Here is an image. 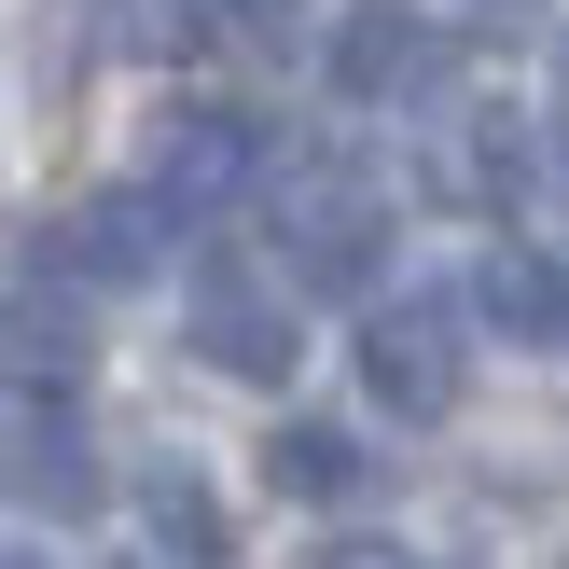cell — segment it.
<instances>
[{"label":"cell","instance_id":"obj_1","mask_svg":"<svg viewBox=\"0 0 569 569\" xmlns=\"http://www.w3.org/2000/svg\"><path fill=\"white\" fill-rule=\"evenodd\" d=\"M264 209H278V250H292V292H361L389 250V194L348 153H292L264 181Z\"/></svg>","mask_w":569,"mask_h":569},{"label":"cell","instance_id":"obj_2","mask_svg":"<svg viewBox=\"0 0 569 569\" xmlns=\"http://www.w3.org/2000/svg\"><path fill=\"white\" fill-rule=\"evenodd\" d=\"M459 361H472V333H459L445 292H403V306L361 320V389H376L389 417H445L459 403Z\"/></svg>","mask_w":569,"mask_h":569},{"label":"cell","instance_id":"obj_3","mask_svg":"<svg viewBox=\"0 0 569 569\" xmlns=\"http://www.w3.org/2000/svg\"><path fill=\"white\" fill-rule=\"evenodd\" d=\"M333 83H348V98H431V83H445L431 14H403V0H361V14L333 28Z\"/></svg>","mask_w":569,"mask_h":569},{"label":"cell","instance_id":"obj_4","mask_svg":"<svg viewBox=\"0 0 569 569\" xmlns=\"http://www.w3.org/2000/svg\"><path fill=\"white\" fill-rule=\"evenodd\" d=\"M167 222H181V209L139 181V194H83L42 250H56V264H83V278H153V264H167Z\"/></svg>","mask_w":569,"mask_h":569},{"label":"cell","instance_id":"obj_5","mask_svg":"<svg viewBox=\"0 0 569 569\" xmlns=\"http://www.w3.org/2000/svg\"><path fill=\"white\" fill-rule=\"evenodd\" d=\"M194 361L209 376H250V389H278L292 376V306H264V292H194Z\"/></svg>","mask_w":569,"mask_h":569},{"label":"cell","instance_id":"obj_6","mask_svg":"<svg viewBox=\"0 0 569 569\" xmlns=\"http://www.w3.org/2000/svg\"><path fill=\"white\" fill-rule=\"evenodd\" d=\"M250 181V126H237V111H181V126H167L153 139V194H167V209H222V194H237Z\"/></svg>","mask_w":569,"mask_h":569},{"label":"cell","instance_id":"obj_7","mask_svg":"<svg viewBox=\"0 0 569 569\" xmlns=\"http://www.w3.org/2000/svg\"><path fill=\"white\" fill-rule=\"evenodd\" d=\"M542 167H556V139H528L515 111H472V126L445 139V167H431V181H445V194H472V209H500V194H528Z\"/></svg>","mask_w":569,"mask_h":569},{"label":"cell","instance_id":"obj_8","mask_svg":"<svg viewBox=\"0 0 569 569\" xmlns=\"http://www.w3.org/2000/svg\"><path fill=\"white\" fill-rule=\"evenodd\" d=\"M14 500H28V515H98V459H83V431H70V417H56V403H28L14 417Z\"/></svg>","mask_w":569,"mask_h":569},{"label":"cell","instance_id":"obj_9","mask_svg":"<svg viewBox=\"0 0 569 569\" xmlns=\"http://www.w3.org/2000/svg\"><path fill=\"white\" fill-rule=\"evenodd\" d=\"M139 515H153V556H167V569H237V528H222V500L194 487L181 459L139 487Z\"/></svg>","mask_w":569,"mask_h":569},{"label":"cell","instance_id":"obj_10","mask_svg":"<svg viewBox=\"0 0 569 569\" xmlns=\"http://www.w3.org/2000/svg\"><path fill=\"white\" fill-rule=\"evenodd\" d=\"M14 376H28V403H56L83 376V306H56V278L14 292Z\"/></svg>","mask_w":569,"mask_h":569},{"label":"cell","instance_id":"obj_11","mask_svg":"<svg viewBox=\"0 0 569 569\" xmlns=\"http://www.w3.org/2000/svg\"><path fill=\"white\" fill-rule=\"evenodd\" d=\"M472 306H487L500 333H528V348H542V333H569V278H556V264H528V250H500V264L472 278Z\"/></svg>","mask_w":569,"mask_h":569},{"label":"cell","instance_id":"obj_12","mask_svg":"<svg viewBox=\"0 0 569 569\" xmlns=\"http://www.w3.org/2000/svg\"><path fill=\"white\" fill-rule=\"evenodd\" d=\"M264 472H278L292 500H361V445H348V431H320V417H292V431L264 445Z\"/></svg>","mask_w":569,"mask_h":569},{"label":"cell","instance_id":"obj_13","mask_svg":"<svg viewBox=\"0 0 569 569\" xmlns=\"http://www.w3.org/2000/svg\"><path fill=\"white\" fill-rule=\"evenodd\" d=\"M209 14L237 28V42H292V28H306V0H209Z\"/></svg>","mask_w":569,"mask_h":569},{"label":"cell","instance_id":"obj_14","mask_svg":"<svg viewBox=\"0 0 569 569\" xmlns=\"http://www.w3.org/2000/svg\"><path fill=\"white\" fill-rule=\"evenodd\" d=\"M320 569H417V556H389V542H333Z\"/></svg>","mask_w":569,"mask_h":569},{"label":"cell","instance_id":"obj_15","mask_svg":"<svg viewBox=\"0 0 569 569\" xmlns=\"http://www.w3.org/2000/svg\"><path fill=\"white\" fill-rule=\"evenodd\" d=\"M556 194H569V111H556Z\"/></svg>","mask_w":569,"mask_h":569},{"label":"cell","instance_id":"obj_16","mask_svg":"<svg viewBox=\"0 0 569 569\" xmlns=\"http://www.w3.org/2000/svg\"><path fill=\"white\" fill-rule=\"evenodd\" d=\"M472 14H528V0H472Z\"/></svg>","mask_w":569,"mask_h":569}]
</instances>
